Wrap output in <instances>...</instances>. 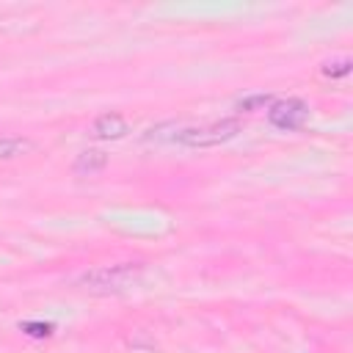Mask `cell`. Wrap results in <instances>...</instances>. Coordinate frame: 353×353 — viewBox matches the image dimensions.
<instances>
[{"label": "cell", "instance_id": "6da1fadb", "mask_svg": "<svg viewBox=\"0 0 353 353\" xmlns=\"http://www.w3.org/2000/svg\"><path fill=\"white\" fill-rule=\"evenodd\" d=\"M146 276L143 262H116V265H99L88 268L74 276V284L88 295H121L135 290Z\"/></svg>", "mask_w": 353, "mask_h": 353}, {"label": "cell", "instance_id": "7a4b0ae2", "mask_svg": "<svg viewBox=\"0 0 353 353\" xmlns=\"http://www.w3.org/2000/svg\"><path fill=\"white\" fill-rule=\"evenodd\" d=\"M237 132H240L237 119H221V121L196 124V127H176L171 141L185 149H212V146L229 143L232 138H237Z\"/></svg>", "mask_w": 353, "mask_h": 353}, {"label": "cell", "instance_id": "3957f363", "mask_svg": "<svg viewBox=\"0 0 353 353\" xmlns=\"http://www.w3.org/2000/svg\"><path fill=\"white\" fill-rule=\"evenodd\" d=\"M306 119H309V105L303 99H295V97H290V99H273V105L268 108V121L276 130H284V132L303 127Z\"/></svg>", "mask_w": 353, "mask_h": 353}, {"label": "cell", "instance_id": "277c9868", "mask_svg": "<svg viewBox=\"0 0 353 353\" xmlns=\"http://www.w3.org/2000/svg\"><path fill=\"white\" fill-rule=\"evenodd\" d=\"M130 132V124L121 113H102L91 121V135L99 141H119Z\"/></svg>", "mask_w": 353, "mask_h": 353}, {"label": "cell", "instance_id": "5b68a950", "mask_svg": "<svg viewBox=\"0 0 353 353\" xmlns=\"http://www.w3.org/2000/svg\"><path fill=\"white\" fill-rule=\"evenodd\" d=\"M105 165H108V152H102V149H83L74 157L72 171L80 174V176H91V174H99Z\"/></svg>", "mask_w": 353, "mask_h": 353}, {"label": "cell", "instance_id": "8992f818", "mask_svg": "<svg viewBox=\"0 0 353 353\" xmlns=\"http://www.w3.org/2000/svg\"><path fill=\"white\" fill-rule=\"evenodd\" d=\"M33 149H36V141H30V138H22V135H0V163L25 157Z\"/></svg>", "mask_w": 353, "mask_h": 353}, {"label": "cell", "instance_id": "52a82bcc", "mask_svg": "<svg viewBox=\"0 0 353 353\" xmlns=\"http://www.w3.org/2000/svg\"><path fill=\"white\" fill-rule=\"evenodd\" d=\"M270 105H273V97L270 94H251V97H245V99L237 102V108L240 110H248V113L251 110H268Z\"/></svg>", "mask_w": 353, "mask_h": 353}, {"label": "cell", "instance_id": "ba28073f", "mask_svg": "<svg viewBox=\"0 0 353 353\" xmlns=\"http://www.w3.org/2000/svg\"><path fill=\"white\" fill-rule=\"evenodd\" d=\"M350 58H336V61H325L323 63V74L325 77H345V74H350Z\"/></svg>", "mask_w": 353, "mask_h": 353}, {"label": "cell", "instance_id": "9c48e42d", "mask_svg": "<svg viewBox=\"0 0 353 353\" xmlns=\"http://www.w3.org/2000/svg\"><path fill=\"white\" fill-rule=\"evenodd\" d=\"M19 328H22L28 336H36V339L52 334V323H33V320H25V323H19Z\"/></svg>", "mask_w": 353, "mask_h": 353}]
</instances>
